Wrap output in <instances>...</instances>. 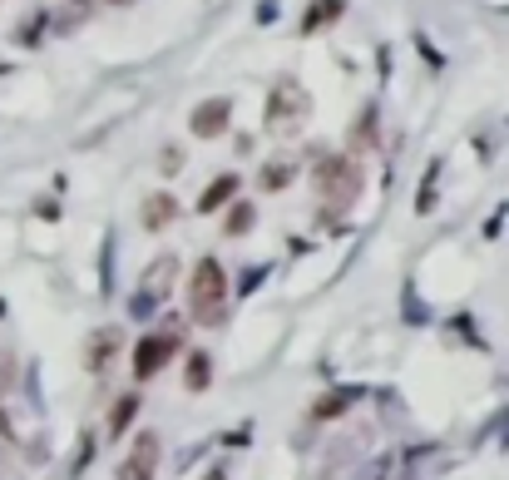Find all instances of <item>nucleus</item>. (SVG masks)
I'll return each mask as SVG.
<instances>
[{
  "mask_svg": "<svg viewBox=\"0 0 509 480\" xmlns=\"http://www.w3.org/2000/svg\"><path fill=\"white\" fill-rule=\"evenodd\" d=\"M342 10H346V0H316V5L302 15V30H322L326 20H336Z\"/></svg>",
  "mask_w": 509,
  "mask_h": 480,
  "instance_id": "f8f14e48",
  "label": "nucleus"
},
{
  "mask_svg": "<svg viewBox=\"0 0 509 480\" xmlns=\"http://www.w3.org/2000/svg\"><path fill=\"white\" fill-rule=\"evenodd\" d=\"M158 461H164V441H158L154 431H144L139 441H134V451L124 456L119 480H154L158 475Z\"/></svg>",
  "mask_w": 509,
  "mask_h": 480,
  "instance_id": "39448f33",
  "label": "nucleus"
},
{
  "mask_svg": "<svg viewBox=\"0 0 509 480\" xmlns=\"http://www.w3.org/2000/svg\"><path fill=\"white\" fill-rule=\"evenodd\" d=\"M292 174H297V169H292V159H272V169L262 174V189H282V184H287Z\"/></svg>",
  "mask_w": 509,
  "mask_h": 480,
  "instance_id": "4468645a",
  "label": "nucleus"
},
{
  "mask_svg": "<svg viewBox=\"0 0 509 480\" xmlns=\"http://www.w3.org/2000/svg\"><path fill=\"white\" fill-rule=\"evenodd\" d=\"M188 312L198 327H222L228 317V273L218 258H198L193 278H188Z\"/></svg>",
  "mask_w": 509,
  "mask_h": 480,
  "instance_id": "f257e3e1",
  "label": "nucleus"
},
{
  "mask_svg": "<svg viewBox=\"0 0 509 480\" xmlns=\"http://www.w3.org/2000/svg\"><path fill=\"white\" fill-rule=\"evenodd\" d=\"M232 213H228V223H222V233H228V238H238V233H248V228H252V218H258V208H252V203H238V198H232Z\"/></svg>",
  "mask_w": 509,
  "mask_h": 480,
  "instance_id": "ddd939ff",
  "label": "nucleus"
},
{
  "mask_svg": "<svg viewBox=\"0 0 509 480\" xmlns=\"http://www.w3.org/2000/svg\"><path fill=\"white\" fill-rule=\"evenodd\" d=\"M178 218V198L174 193H148L144 208H139V223L148 228V233H164L168 223Z\"/></svg>",
  "mask_w": 509,
  "mask_h": 480,
  "instance_id": "0eeeda50",
  "label": "nucleus"
},
{
  "mask_svg": "<svg viewBox=\"0 0 509 480\" xmlns=\"http://www.w3.org/2000/svg\"><path fill=\"white\" fill-rule=\"evenodd\" d=\"M336 411H346V396H322L316 401V416H336Z\"/></svg>",
  "mask_w": 509,
  "mask_h": 480,
  "instance_id": "2eb2a0df",
  "label": "nucleus"
},
{
  "mask_svg": "<svg viewBox=\"0 0 509 480\" xmlns=\"http://www.w3.org/2000/svg\"><path fill=\"white\" fill-rule=\"evenodd\" d=\"M306 114H312V99H306L302 85H292V80H278L268 95V129L272 134H292L306 124Z\"/></svg>",
  "mask_w": 509,
  "mask_h": 480,
  "instance_id": "7ed1b4c3",
  "label": "nucleus"
},
{
  "mask_svg": "<svg viewBox=\"0 0 509 480\" xmlns=\"http://www.w3.org/2000/svg\"><path fill=\"white\" fill-rule=\"evenodd\" d=\"M109 5H129V0H109Z\"/></svg>",
  "mask_w": 509,
  "mask_h": 480,
  "instance_id": "a211bd4d",
  "label": "nucleus"
},
{
  "mask_svg": "<svg viewBox=\"0 0 509 480\" xmlns=\"http://www.w3.org/2000/svg\"><path fill=\"white\" fill-rule=\"evenodd\" d=\"M119 332H114V327H104V332H94V337H90V352H84V367H90V372H99V367H109V362H114V352H119Z\"/></svg>",
  "mask_w": 509,
  "mask_h": 480,
  "instance_id": "6e6552de",
  "label": "nucleus"
},
{
  "mask_svg": "<svg viewBox=\"0 0 509 480\" xmlns=\"http://www.w3.org/2000/svg\"><path fill=\"white\" fill-rule=\"evenodd\" d=\"M232 198H238V174H222V179H213L203 189V198H198V213H218V208H228Z\"/></svg>",
  "mask_w": 509,
  "mask_h": 480,
  "instance_id": "1a4fd4ad",
  "label": "nucleus"
},
{
  "mask_svg": "<svg viewBox=\"0 0 509 480\" xmlns=\"http://www.w3.org/2000/svg\"><path fill=\"white\" fill-rule=\"evenodd\" d=\"M208 480H222V471H213V475H208Z\"/></svg>",
  "mask_w": 509,
  "mask_h": 480,
  "instance_id": "6ab92c4d",
  "label": "nucleus"
},
{
  "mask_svg": "<svg viewBox=\"0 0 509 480\" xmlns=\"http://www.w3.org/2000/svg\"><path fill=\"white\" fill-rule=\"evenodd\" d=\"M10 377H15V357H10V352H0V391L10 386Z\"/></svg>",
  "mask_w": 509,
  "mask_h": 480,
  "instance_id": "dca6fc26",
  "label": "nucleus"
},
{
  "mask_svg": "<svg viewBox=\"0 0 509 480\" xmlns=\"http://www.w3.org/2000/svg\"><path fill=\"white\" fill-rule=\"evenodd\" d=\"M312 189L326 208H352L366 189V174H362V164H356L352 154H326V159L312 169Z\"/></svg>",
  "mask_w": 509,
  "mask_h": 480,
  "instance_id": "f03ea898",
  "label": "nucleus"
},
{
  "mask_svg": "<svg viewBox=\"0 0 509 480\" xmlns=\"http://www.w3.org/2000/svg\"><path fill=\"white\" fill-rule=\"evenodd\" d=\"M184 164H178V149H164V174H178Z\"/></svg>",
  "mask_w": 509,
  "mask_h": 480,
  "instance_id": "f3484780",
  "label": "nucleus"
},
{
  "mask_svg": "<svg viewBox=\"0 0 509 480\" xmlns=\"http://www.w3.org/2000/svg\"><path fill=\"white\" fill-rule=\"evenodd\" d=\"M208 381H213V357L188 352V391H208Z\"/></svg>",
  "mask_w": 509,
  "mask_h": 480,
  "instance_id": "9b49d317",
  "label": "nucleus"
},
{
  "mask_svg": "<svg viewBox=\"0 0 509 480\" xmlns=\"http://www.w3.org/2000/svg\"><path fill=\"white\" fill-rule=\"evenodd\" d=\"M228 119H232V104L213 95V99H203L193 114H188V124H193V134L198 139H218V134H228Z\"/></svg>",
  "mask_w": 509,
  "mask_h": 480,
  "instance_id": "423d86ee",
  "label": "nucleus"
},
{
  "mask_svg": "<svg viewBox=\"0 0 509 480\" xmlns=\"http://www.w3.org/2000/svg\"><path fill=\"white\" fill-rule=\"evenodd\" d=\"M134 416H139V396L129 391V396H119V401H114V411H109V431H104V436H124Z\"/></svg>",
  "mask_w": 509,
  "mask_h": 480,
  "instance_id": "9d476101",
  "label": "nucleus"
},
{
  "mask_svg": "<svg viewBox=\"0 0 509 480\" xmlns=\"http://www.w3.org/2000/svg\"><path fill=\"white\" fill-rule=\"evenodd\" d=\"M178 352V337L174 332H148V337L134 347V377L148 381V377H158V372L168 367V357Z\"/></svg>",
  "mask_w": 509,
  "mask_h": 480,
  "instance_id": "20e7f679",
  "label": "nucleus"
}]
</instances>
